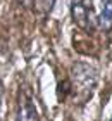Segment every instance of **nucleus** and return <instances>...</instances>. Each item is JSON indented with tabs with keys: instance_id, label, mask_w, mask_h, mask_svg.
<instances>
[{
	"instance_id": "6e6552de",
	"label": "nucleus",
	"mask_w": 112,
	"mask_h": 121,
	"mask_svg": "<svg viewBox=\"0 0 112 121\" xmlns=\"http://www.w3.org/2000/svg\"><path fill=\"white\" fill-rule=\"evenodd\" d=\"M109 121H112V116H110V119H109Z\"/></svg>"
},
{
	"instance_id": "f257e3e1",
	"label": "nucleus",
	"mask_w": 112,
	"mask_h": 121,
	"mask_svg": "<svg viewBox=\"0 0 112 121\" xmlns=\"http://www.w3.org/2000/svg\"><path fill=\"white\" fill-rule=\"evenodd\" d=\"M71 85H72V95L81 97V104L91 99V93L97 86L98 73L91 64L88 62H76L71 69Z\"/></svg>"
},
{
	"instance_id": "7ed1b4c3",
	"label": "nucleus",
	"mask_w": 112,
	"mask_h": 121,
	"mask_svg": "<svg viewBox=\"0 0 112 121\" xmlns=\"http://www.w3.org/2000/svg\"><path fill=\"white\" fill-rule=\"evenodd\" d=\"M16 121H41L38 112L35 95L29 85L22 83L17 93V109H16Z\"/></svg>"
},
{
	"instance_id": "f03ea898",
	"label": "nucleus",
	"mask_w": 112,
	"mask_h": 121,
	"mask_svg": "<svg viewBox=\"0 0 112 121\" xmlns=\"http://www.w3.org/2000/svg\"><path fill=\"white\" fill-rule=\"evenodd\" d=\"M69 10H71V17L74 21V24L78 28H81L83 31L91 35L98 28L93 0H69Z\"/></svg>"
},
{
	"instance_id": "423d86ee",
	"label": "nucleus",
	"mask_w": 112,
	"mask_h": 121,
	"mask_svg": "<svg viewBox=\"0 0 112 121\" xmlns=\"http://www.w3.org/2000/svg\"><path fill=\"white\" fill-rule=\"evenodd\" d=\"M4 83H2V80H0V114H2V104H4Z\"/></svg>"
},
{
	"instance_id": "39448f33",
	"label": "nucleus",
	"mask_w": 112,
	"mask_h": 121,
	"mask_svg": "<svg viewBox=\"0 0 112 121\" xmlns=\"http://www.w3.org/2000/svg\"><path fill=\"white\" fill-rule=\"evenodd\" d=\"M38 2H40V5H41L43 14H50V12L54 10L55 2H57V0H38Z\"/></svg>"
},
{
	"instance_id": "0eeeda50",
	"label": "nucleus",
	"mask_w": 112,
	"mask_h": 121,
	"mask_svg": "<svg viewBox=\"0 0 112 121\" xmlns=\"http://www.w3.org/2000/svg\"><path fill=\"white\" fill-rule=\"evenodd\" d=\"M17 2H19L21 5H24V7H31L35 0H17Z\"/></svg>"
},
{
	"instance_id": "20e7f679",
	"label": "nucleus",
	"mask_w": 112,
	"mask_h": 121,
	"mask_svg": "<svg viewBox=\"0 0 112 121\" xmlns=\"http://www.w3.org/2000/svg\"><path fill=\"white\" fill-rule=\"evenodd\" d=\"M97 24L104 33L112 31V0H102V9L97 14Z\"/></svg>"
}]
</instances>
